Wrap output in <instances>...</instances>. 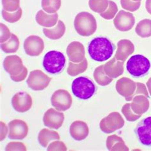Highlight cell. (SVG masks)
Returning a JSON list of instances; mask_svg holds the SVG:
<instances>
[{
	"instance_id": "1",
	"label": "cell",
	"mask_w": 151,
	"mask_h": 151,
	"mask_svg": "<svg viewBox=\"0 0 151 151\" xmlns=\"http://www.w3.org/2000/svg\"><path fill=\"white\" fill-rule=\"evenodd\" d=\"M114 45L109 39L105 37H96L90 42L88 53L95 61L103 62L109 59L114 54Z\"/></svg>"
},
{
	"instance_id": "2",
	"label": "cell",
	"mask_w": 151,
	"mask_h": 151,
	"mask_svg": "<svg viewBox=\"0 0 151 151\" xmlns=\"http://www.w3.org/2000/svg\"><path fill=\"white\" fill-rule=\"evenodd\" d=\"M74 27L77 33L82 37H89L97 29L96 20L93 14L87 12H82L75 17Z\"/></svg>"
},
{
	"instance_id": "3",
	"label": "cell",
	"mask_w": 151,
	"mask_h": 151,
	"mask_svg": "<svg viewBox=\"0 0 151 151\" xmlns=\"http://www.w3.org/2000/svg\"><path fill=\"white\" fill-rule=\"evenodd\" d=\"M96 86L93 82L86 77L75 78L71 84V90L75 96L81 100H88L96 92Z\"/></svg>"
},
{
	"instance_id": "4",
	"label": "cell",
	"mask_w": 151,
	"mask_h": 151,
	"mask_svg": "<svg viewBox=\"0 0 151 151\" xmlns=\"http://www.w3.org/2000/svg\"><path fill=\"white\" fill-rule=\"evenodd\" d=\"M66 64V58L62 52L50 50L46 53L43 60V66L47 72L51 74L60 73Z\"/></svg>"
},
{
	"instance_id": "5",
	"label": "cell",
	"mask_w": 151,
	"mask_h": 151,
	"mask_svg": "<svg viewBox=\"0 0 151 151\" xmlns=\"http://www.w3.org/2000/svg\"><path fill=\"white\" fill-rule=\"evenodd\" d=\"M150 63L144 55H134L127 62L126 69L129 73L134 77H141L149 72Z\"/></svg>"
},
{
	"instance_id": "6",
	"label": "cell",
	"mask_w": 151,
	"mask_h": 151,
	"mask_svg": "<svg viewBox=\"0 0 151 151\" xmlns=\"http://www.w3.org/2000/svg\"><path fill=\"white\" fill-rule=\"evenodd\" d=\"M124 125V120L117 112L109 114L100 122V129L103 133L110 134L121 129Z\"/></svg>"
},
{
	"instance_id": "7",
	"label": "cell",
	"mask_w": 151,
	"mask_h": 151,
	"mask_svg": "<svg viewBox=\"0 0 151 151\" xmlns=\"http://www.w3.org/2000/svg\"><path fill=\"white\" fill-rule=\"evenodd\" d=\"M51 78L43 72L42 70H35L30 71L26 83L33 91H42L49 85Z\"/></svg>"
},
{
	"instance_id": "8",
	"label": "cell",
	"mask_w": 151,
	"mask_h": 151,
	"mask_svg": "<svg viewBox=\"0 0 151 151\" xmlns=\"http://www.w3.org/2000/svg\"><path fill=\"white\" fill-rule=\"evenodd\" d=\"M51 103L57 110L65 112L70 109L73 99L68 91L60 89L53 93L51 97Z\"/></svg>"
},
{
	"instance_id": "9",
	"label": "cell",
	"mask_w": 151,
	"mask_h": 151,
	"mask_svg": "<svg viewBox=\"0 0 151 151\" xmlns=\"http://www.w3.org/2000/svg\"><path fill=\"white\" fill-rule=\"evenodd\" d=\"M45 48L44 42L38 36H29L24 42V49L27 55L31 57L38 56Z\"/></svg>"
},
{
	"instance_id": "10",
	"label": "cell",
	"mask_w": 151,
	"mask_h": 151,
	"mask_svg": "<svg viewBox=\"0 0 151 151\" xmlns=\"http://www.w3.org/2000/svg\"><path fill=\"white\" fill-rule=\"evenodd\" d=\"M135 133L142 145L151 146V117H147L139 122L135 128Z\"/></svg>"
},
{
	"instance_id": "11",
	"label": "cell",
	"mask_w": 151,
	"mask_h": 151,
	"mask_svg": "<svg viewBox=\"0 0 151 151\" xmlns=\"http://www.w3.org/2000/svg\"><path fill=\"white\" fill-rule=\"evenodd\" d=\"M33 105V100L31 95L24 91H20L14 95L12 98V105L14 109L20 113L28 111Z\"/></svg>"
},
{
	"instance_id": "12",
	"label": "cell",
	"mask_w": 151,
	"mask_h": 151,
	"mask_svg": "<svg viewBox=\"0 0 151 151\" xmlns=\"http://www.w3.org/2000/svg\"><path fill=\"white\" fill-rule=\"evenodd\" d=\"M135 23V18L129 12L120 10L114 20V24L116 28L122 31H128L132 29Z\"/></svg>"
},
{
	"instance_id": "13",
	"label": "cell",
	"mask_w": 151,
	"mask_h": 151,
	"mask_svg": "<svg viewBox=\"0 0 151 151\" xmlns=\"http://www.w3.org/2000/svg\"><path fill=\"white\" fill-rule=\"evenodd\" d=\"M117 92L123 96L126 101H130L133 98L137 89V82L127 77H122L117 81L116 85Z\"/></svg>"
},
{
	"instance_id": "14",
	"label": "cell",
	"mask_w": 151,
	"mask_h": 151,
	"mask_svg": "<svg viewBox=\"0 0 151 151\" xmlns=\"http://www.w3.org/2000/svg\"><path fill=\"white\" fill-rule=\"evenodd\" d=\"M9 138L11 140H23L29 132L28 126L21 119H14L9 123Z\"/></svg>"
},
{
	"instance_id": "15",
	"label": "cell",
	"mask_w": 151,
	"mask_h": 151,
	"mask_svg": "<svg viewBox=\"0 0 151 151\" xmlns=\"http://www.w3.org/2000/svg\"><path fill=\"white\" fill-rule=\"evenodd\" d=\"M65 121V115L54 109L46 111L43 117V124L50 129H58L62 126Z\"/></svg>"
},
{
	"instance_id": "16",
	"label": "cell",
	"mask_w": 151,
	"mask_h": 151,
	"mask_svg": "<svg viewBox=\"0 0 151 151\" xmlns=\"http://www.w3.org/2000/svg\"><path fill=\"white\" fill-rule=\"evenodd\" d=\"M4 69L10 76H15L21 73L24 66L21 58L17 55L6 56L3 61Z\"/></svg>"
},
{
	"instance_id": "17",
	"label": "cell",
	"mask_w": 151,
	"mask_h": 151,
	"mask_svg": "<svg viewBox=\"0 0 151 151\" xmlns=\"http://www.w3.org/2000/svg\"><path fill=\"white\" fill-rule=\"evenodd\" d=\"M66 54L70 61L75 63H81L86 58L84 46L77 41L71 42L68 45Z\"/></svg>"
},
{
	"instance_id": "18",
	"label": "cell",
	"mask_w": 151,
	"mask_h": 151,
	"mask_svg": "<svg viewBox=\"0 0 151 151\" xmlns=\"http://www.w3.org/2000/svg\"><path fill=\"white\" fill-rule=\"evenodd\" d=\"M71 137L77 141L84 140L89 133V127L82 121H75L70 127Z\"/></svg>"
},
{
	"instance_id": "19",
	"label": "cell",
	"mask_w": 151,
	"mask_h": 151,
	"mask_svg": "<svg viewBox=\"0 0 151 151\" xmlns=\"http://www.w3.org/2000/svg\"><path fill=\"white\" fill-rule=\"evenodd\" d=\"M134 51V46L129 40H121L117 43V49L115 57L119 61H125Z\"/></svg>"
},
{
	"instance_id": "20",
	"label": "cell",
	"mask_w": 151,
	"mask_h": 151,
	"mask_svg": "<svg viewBox=\"0 0 151 151\" xmlns=\"http://www.w3.org/2000/svg\"><path fill=\"white\" fill-rule=\"evenodd\" d=\"M124 61H119L114 57L104 65V71L107 76L116 78L124 73Z\"/></svg>"
},
{
	"instance_id": "21",
	"label": "cell",
	"mask_w": 151,
	"mask_h": 151,
	"mask_svg": "<svg viewBox=\"0 0 151 151\" xmlns=\"http://www.w3.org/2000/svg\"><path fill=\"white\" fill-rule=\"evenodd\" d=\"M131 106L133 112L138 115L142 116L149 109V101L148 98L144 95L139 94L133 98Z\"/></svg>"
},
{
	"instance_id": "22",
	"label": "cell",
	"mask_w": 151,
	"mask_h": 151,
	"mask_svg": "<svg viewBox=\"0 0 151 151\" xmlns=\"http://www.w3.org/2000/svg\"><path fill=\"white\" fill-rule=\"evenodd\" d=\"M36 21L40 26L45 27H52L58 22V14H47L43 10H39L36 15Z\"/></svg>"
},
{
	"instance_id": "23",
	"label": "cell",
	"mask_w": 151,
	"mask_h": 151,
	"mask_svg": "<svg viewBox=\"0 0 151 151\" xmlns=\"http://www.w3.org/2000/svg\"><path fill=\"white\" fill-rule=\"evenodd\" d=\"M106 147L109 150H123L128 151L129 148L127 146L123 139L116 134L110 135L106 139Z\"/></svg>"
},
{
	"instance_id": "24",
	"label": "cell",
	"mask_w": 151,
	"mask_h": 151,
	"mask_svg": "<svg viewBox=\"0 0 151 151\" xmlns=\"http://www.w3.org/2000/svg\"><path fill=\"white\" fill-rule=\"evenodd\" d=\"M66 31V26L62 21L59 20L58 24L54 28H43V33L47 38L50 40H59L64 36Z\"/></svg>"
},
{
	"instance_id": "25",
	"label": "cell",
	"mask_w": 151,
	"mask_h": 151,
	"mask_svg": "<svg viewBox=\"0 0 151 151\" xmlns=\"http://www.w3.org/2000/svg\"><path fill=\"white\" fill-rule=\"evenodd\" d=\"M59 139H60V136L57 132L47 128L42 129L40 132L38 136L39 144L43 147H47L51 141L58 140Z\"/></svg>"
},
{
	"instance_id": "26",
	"label": "cell",
	"mask_w": 151,
	"mask_h": 151,
	"mask_svg": "<svg viewBox=\"0 0 151 151\" xmlns=\"http://www.w3.org/2000/svg\"><path fill=\"white\" fill-rule=\"evenodd\" d=\"M87 67H88V62L86 58L78 63H75L71 61L68 66L67 73L71 77H76L86 71Z\"/></svg>"
},
{
	"instance_id": "27",
	"label": "cell",
	"mask_w": 151,
	"mask_h": 151,
	"mask_svg": "<svg viewBox=\"0 0 151 151\" xmlns=\"http://www.w3.org/2000/svg\"><path fill=\"white\" fill-rule=\"evenodd\" d=\"M93 77L97 84L101 86H106L109 85L113 81V79L107 76L104 71V65L98 66L95 69Z\"/></svg>"
},
{
	"instance_id": "28",
	"label": "cell",
	"mask_w": 151,
	"mask_h": 151,
	"mask_svg": "<svg viewBox=\"0 0 151 151\" xmlns=\"http://www.w3.org/2000/svg\"><path fill=\"white\" fill-rule=\"evenodd\" d=\"M135 32L141 38H149L151 37V20L143 19L139 22L135 28Z\"/></svg>"
},
{
	"instance_id": "29",
	"label": "cell",
	"mask_w": 151,
	"mask_h": 151,
	"mask_svg": "<svg viewBox=\"0 0 151 151\" xmlns=\"http://www.w3.org/2000/svg\"><path fill=\"white\" fill-rule=\"evenodd\" d=\"M19 40L16 35L12 34L9 40L5 42L1 43V50L6 54L15 53L19 48Z\"/></svg>"
},
{
	"instance_id": "30",
	"label": "cell",
	"mask_w": 151,
	"mask_h": 151,
	"mask_svg": "<svg viewBox=\"0 0 151 151\" xmlns=\"http://www.w3.org/2000/svg\"><path fill=\"white\" fill-rule=\"evenodd\" d=\"M61 0H42V7L45 12L53 14L60 9Z\"/></svg>"
},
{
	"instance_id": "31",
	"label": "cell",
	"mask_w": 151,
	"mask_h": 151,
	"mask_svg": "<svg viewBox=\"0 0 151 151\" xmlns=\"http://www.w3.org/2000/svg\"><path fill=\"white\" fill-rule=\"evenodd\" d=\"M109 0H89V6L90 9L98 14H102L108 9Z\"/></svg>"
},
{
	"instance_id": "32",
	"label": "cell",
	"mask_w": 151,
	"mask_h": 151,
	"mask_svg": "<svg viewBox=\"0 0 151 151\" xmlns=\"http://www.w3.org/2000/svg\"><path fill=\"white\" fill-rule=\"evenodd\" d=\"M22 10L19 8V10L14 12H9L5 10H2V16L5 21L10 23H15L18 22L22 17Z\"/></svg>"
},
{
	"instance_id": "33",
	"label": "cell",
	"mask_w": 151,
	"mask_h": 151,
	"mask_svg": "<svg viewBox=\"0 0 151 151\" xmlns=\"http://www.w3.org/2000/svg\"><path fill=\"white\" fill-rule=\"evenodd\" d=\"M122 113L124 115V116L126 117V120L129 122H134L136 121L138 119H140L142 116L135 114L132 109L131 106V103H126L122 108Z\"/></svg>"
},
{
	"instance_id": "34",
	"label": "cell",
	"mask_w": 151,
	"mask_h": 151,
	"mask_svg": "<svg viewBox=\"0 0 151 151\" xmlns=\"http://www.w3.org/2000/svg\"><path fill=\"white\" fill-rule=\"evenodd\" d=\"M118 12V6L114 1L110 0L108 9L104 12L100 14V16L106 20H111L115 17Z\"/></svg>"
},
{
	"instance_id": "35",
	"label": "cell",
	"mask_w": 151,
	"mask_h": 151,
	"mask_svg": "<svg viewBox=\"0 0 151 151\" xmlns=\"http://www.w3.org/2000/svg\"><path fill=\"white\" fill-rule=\"evenodd\" d=\"M2 5L5 10L14 12L20 8V0H2Z\"/></svg>"
},
{
	"instance_id": "36",
	"label": "cell",
	"mask_w": 151,
	"mask_h": 151,
	"mask_svg": "<svg viewBox=\"0 0 151 151\" xmlns=\"http://www.w3.org/2000/svg\"><path fill=\"white\" fill-rule=\"evenodd\" d=\"M121 6L126 10L129 12H135L139 9L140 1H134L132 0H121Z\"/></svg>"
},
{
	"instance_id": "37",
	"label": "cell",
	"mask_w": 151,
	"mask_h": 151,
	"mask_svg": "<svg viewBox=\"0 0 151 151\" xmlns=\"http://www.w3.org/2000/svg\"><path fill=\"white\" fill-rule=\"evenodd\" d=\"M47 150L49 151H54V150H58V151H65L67 150V147L65 143H63L62 141H54L51 142L47 147Z\"/></svg>"
},
{
	"instance_id": "38",
	"label": "cell",
	"mask_w": 151,
	"mask_h": 151,
	"mask_svg": "<svg viewBox=\"0 0 151 151\" xmlns=\"http://www.w3.org/2000/svg\"><path fill=\"white\" fill-rule=\"evenodd\" d=\"M6 150H27L26 145L22 142H11L7 144L5 148Z\"/></svg>"
},
{
	"instance_id": "39",
	"label": "cell",
	"mask_w": 151,
	"mask_h": 151,
	"mask_svg": "<svg viewBox=\"0 0 151 151\" xmlns=\"http://www.w3.org/2000/svg\"><path fill=\"white\" fill-rule=\"evenodd\" d=\"M0 27H1V39H0V42H1V43H3L6 42L8 40H9L12 34L10 33L9 27L4 24H0Z\"/></svg>"
},
{
	"instance_id": "40",
	"label": "cell",
	"mask_w": 151,
	"mask_h": 151,
	"mask_svg": "<svg viewBox=\"0 0 151 151\" xmlns=\"http://www.w3.org/2000/svg\"><path fill=\"white\" fill-rule=\"evenodd\" d=\"M139 94L144 95V96H145L147 98H149V91H147V87L145 86V84H143V83L137 82V89L135 90L133 97Z\"/></svg>"
},
{
	"instance_id": "41",
	"label": "cell",
	"mask_w": 151,
	"mask_h": 151,
	"mask_svg": "<svg viewBox=\"0 0 151 151\" xmlns=\"http://www.w3.org/2000/svg\"><path fill=\"white\" fill-rule=\"evenodd\" d=\"M27 69L26 66H24V69L21 73H19L18 75H15V76H10V78L12 81L15 82H20L23 81L26 78L27 75Z\"/></svg>"
},
{
	"instance_id": "42",
	"label": "cell",
	"mask_w": 151,
	"mask_h": 151,
	"mask_svg": "<svg viewBox=\"0 0 151 151\" xmlns=\"http://www.w3.org/2000/svg\"><path fill=\"white\" fill-rule=\"evenodd\" d=\"M8 133V128L5 123L1 121V141H3L5 138Z\"/></svg>"
},
{
	"instance_id": "43",
	"label": "cell",
	"mask_w": 151,
	"mask_h": 151,
	"mask_svg": "<svg viewBox=\"0 0 151 151\" xmlns=\"http://www.w3.org/2000/svg\"><path fill=\"white\" fill-rule=\"evenodd\" d=\"M145 9L147 12L151 15V0H146Z\"/></svg>"
},
{
	"instance_id": "44",
	"label": "cell",
	"mask_w": 151,
	"mask_h": 151,
	"mask_svg": "<svg viewBox=\"0 0 151 151\" xmlns=\"http://www.w3.org/2000/svg\"><path fill=\"white\" fill-rule=\"evenodd\" d=\"M147 87L148 91L151 96V77L149 79L147 82Z\"/></svg>"
},
{
	"instance_id": "45",
	"label": "cell",
	"mask_w": 151,
	"mask_h": 151,
	"mask_svg": "<svg viewBox=\"0 0 151 151\" xmlns=\"http://www.w3.org/2000/svg\"><path fill=\"white\" fill-rule=\"evenodd\" d=\"M132 1H140L141 0H132Z\"/></svg>"
}]
</instances>
